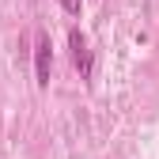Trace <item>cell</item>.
<instances>
[{
  "mask_svg": "<svg viewBox=\"0 0 159 159\" xmlns=\"http://www.w3.org/2000/svg\"><path fill=\"white\" fill-rule=\"evenodd\" d=\"M68 46H72V61H76V68H80V76H91V53H87V42H84V34L80 30H72L68 34Z\"/></svg>",
  "mask_w": 159,
  "mask_h": 159,
  "instance_id": "obj_1",
  "label": "cell"
},
{
  "mask_svg": "<svg viewBox=\"0 0 159 159\" xmlns=\"http://www.w3.org/2000/svg\"><path fill=\"white\" fill-rule=\"evenodd\" d=\"M49 65H53V57H49V38L46 34H38V49H34V72H38V84H49Z\"/></svg>",
  "mask_w": 159,
  "mask_h": 159,
  "instance_id": "obj_2",
  "label": "cell"
},
{
  "mask_svg": "<svg viewBox=\"0 0 159 159\" xmlns=\"http://www.w3.org/2000/svg\"><path fill=\"white\" fill-rule=\"evenodd\" d=\"M61 8H65L68 15H76V11H80V0H61Z\"/></svg>",
  "mask_w": 159,
  "mask_h": 159,
  "instance_id": "obj_3",
  "label": "cell"
}]
</instances>
